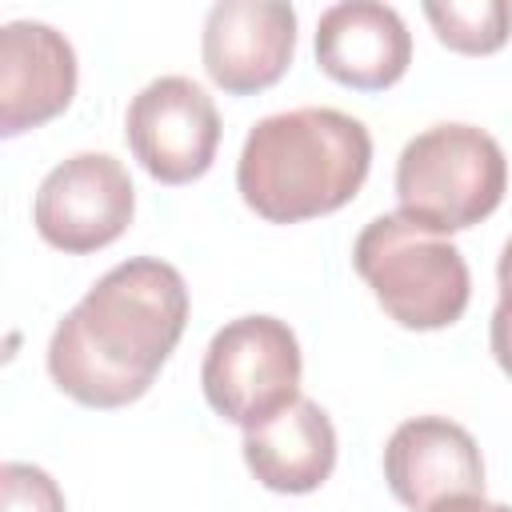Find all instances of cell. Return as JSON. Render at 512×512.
I'll list each match as a JSON object with an SVG mask.
<instances>
[{
  "mask_svg": "<svg viewBox=\"0 0 512 512\" xmlns=\"http://www.w3.org/2000/svg\"><path fill=\"white\" fill-rule=\"evenodd\" d=\"M384 480L412 512H452L484 496L480 444L448 416H412L384 444Z\"/></svg>",
  "mask_w": 512,
  "mask_h": 512,
  "instance_id": "ba28073f",
  "label": "cell"
},
{
  "mask_svg": "<svg viewBox=\"0 0 512 512\" xmlns=\"http://www.w3.org/2000/svg\"><path fill=\"white\" fill-rule=\"evenodd\" d=\"M296 52V8L284 0H220L204 16L200 60L216 88L252 96L272 88Z\"/></svg>",
  "mask_w": 512,
  "mask_h": 512,
  "instance_id": "9c48e42d",
  "label": "cell"
},
{
  "mask_svg": "<svg viewBox=\"0 0 512 512\" xmlns=\"http://www.w3.org/2000/svg\"><path fill=\"white\" fill-rule=\"evenodd\" d=\"M316 64L344 88H392L412 64V32L392 4L340 0L316 20Z\"/></svg>",
  "mask_w": 512,
  "mask_h": 512,
  "instance_id": "8fae6325",
  "label": "cell"
},
{
  "mask_svg": "<svg viewBox=\"0 0 512 512\" xmlns=\"http://www.w3.org/2000/svg\"><path fill=\"white\" fill-rule=\"evenodd\" d=\"M424 16L436 40L460 56H488L512 36V4L508 0H448L424 4Z\"/></svg>",
  "mask_w": 512,
  "mask_h": 512,
  "instance_id": "4fadbf2b",
  "label": "cell"
},
{
  "mask_svg": "<svg viewBox=\"0 0 512 512\" xmlns=\"http://www.w3.org/2000/svg\"><path fill=\"white\" fill-rule=\"evenodd\" d=\"M300 372L296 332L276 316L252 312L216 328L204 348L200 388L216 416L248 432L300 400Z\"/></svg>",
  "mask_w": 512,
  "mask_h": 512,
  "instance_id": "5b68a950",
  "label": "cell"
},
{
  "mask_svg": "<svg viewBox=\"0 0 512 512\" xmlns=\"http://www.w3.org/2000/svg\"><path fill=\"white\" fill-rule=\"evenodd\" d=\"M508 192V160L492 132L460 120L416 132L396 160L400 216L448 236L488 220Z\"/></svg>",
  "mask_w": 512,
  "mask_h": 512,
  "instance_id": "277c9868",
  "label": "cell"
},
{
  "mask_svg": "<svg viewBox=\"0 0 512 512\" xmlns=\"http://www.w3.org/2000/svg\"><path fill=\"white\" fill-rule=\"evenodd\" d=\"M372 132L364 120L304 104L256 120L236 160L240 200L268 224H300L344 208L368 180Z\"/></svg>",
  "mask_w": 512,
  "mask_h": 512,
  "instance_id": "7a4b0ae2",
  "label": "cell"
},
{
  "mask_svg": "<svg viewBox=\"0 0 512 512\" xmlns=\"http://www.w3.org/2000/svg\"><path fill=\"white\" fill-rule=\"evenodd\" d=\"M496 288H500V296H496V308L488 320V344H492L496 364L512 380V236L504 240L500 260H496Z\"/></svg>",
  "mask_w": 512,
  "mask_h": 512,
  "instance_id": "9a60e30c",
  "label": "cell"
},
{
  "mask_svg": "<svg viewBox=\"0 0 512 512\" xmlns=\"http://www.w3.org/2000/svg\"><path fill=\"white\" fill-rule=\"evenodd\" d=\"M0 512H64L60 484L24 460L0 464Z\"/></svg>",
  "mask_w": 512,
  "mask_h": 512,
  "instance_id": "5bb4252c",
  "label": "cell"
},
{
  "mask_svg": "<svg viewBox=\"0 0 512 512\" xmlns=\"http://www.w3.org/2000/svg\"><path fill=\"white\" fill-rule=\"evenodd\" d=\"M188 324V284L156 256L108 268L52 328L48 376L84 408L140 400Z\"/></svg>",
  "mask_w": 512,
  "mask_h": 512,
  "instance_id": "6da1fadb",
  "label": "cell"
},
{
  "mask_svg": "<svg viewBox=\"0 0 512 512\" xmlns=\"http://www.w3.org/2000/svg\"><path fill=\"white\" fill-rule=\"evenodd\" d=\"M124 140L152 180L192 184L216 160L220 112L192 76H156L132 96Z\"/></svg>",
  "mask_w": 512,
  "mask_h": 512,
  "instance_id": "52a82bcc",
  "label": "cell"
},
{
  "mask_svg": "<svg viewBox=\"0 0 512 512\" xmlns=\"http://www.w3.org/2000/svg\"><path fill=\"white\" fill-rule=\"evenodd\" d=\"M244 464L268 488L284 496L316 492L336 468V428L328 412L300 396L272 420L244 432Z\"/></svg>",
  "mask_w": 512,
  "mask_h": 512,
  "instance_id": "7c38bea8",
  "label": "cell"
},
{
  "mask_svg": "<svg viewBox=\"0 0 512 512\" xmlns=\"http://www.w3.org/2000/svg\"><path fill=\"white\" fill-rule=\"evenodd\" d=\"M452 512H512V504H496V500H468V504H456Z\"/></svg>",
  "mask_w": 512,
  "mask_h": 512,
  "instance_id": "2e32d148",
  "label": "cell"
},
{
  "mask_svg": "<svg viewBox=\"0 0 512 512\" xmlns=\"http://www.w3.org/2000/svg\"><path fill=\"white\" fill-rule=\"evenodd\" d=\"M76 96V48L44 20H8L0 28V136L60 116Z\"/></svg>",
  "mask_w": 512,
  "mask_h": 512,
  "instance_id": "30bf717a",
  "label": "cell"
},
{
  "mask_svg": "<svg viewBox=\"0 0 512 512\" xmlns=\"http://www.w3.org/2000/svg\"><path fill=\"white\" fill-rule=\"evenodd\" d=\"M352 268L372 288L388 320L408 332H436L464 316L472 272L464 252L400 212L368 220L352 244Z\"/></svg>",
  "mask_w": 512,
  "mask_h": 512,
  "instance_id": "3957f363",
  "label": "cell"
},
{
  "mask_svg": "<svg viewBox=\"0 0 512 512\" xmlns=\"http://www.w3.org/2000/svg\"><path fill=\"white\" fill-rule=\"evenodd\" d=\"M132 212L136 188L128 168L112 152H76L40 180L32 224L44 244L84 256L120 240Z\"/></svg>",
  "mask_w": 512,
  "mask_h": 512,
  "instance_id": "8992f818",
  "label": "cell"
}]
</instances>
